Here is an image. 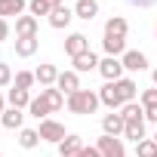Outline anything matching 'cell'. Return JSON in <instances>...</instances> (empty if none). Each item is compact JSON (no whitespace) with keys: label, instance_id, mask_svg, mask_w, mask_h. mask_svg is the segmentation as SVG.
I'll use <instances>...</instances> for the list:
<instances>
[{"label":"cell","instance_id":"cell-1","mask_svg":"<svg viewBox=\"0 0 157 157\" xmlns=\"http://www.w3.org/2000/svg\"><path fill=\"white\" fill-rule=\"evenodd\" d=\"M68 111L71 114H77V117H86V114H96L99 111V93H93V90H77L74 96H68Z\"/></svg>","mask_w":157,"mask_h":157},{"label":"cell","instance_id":"cell-2","mask_svg":"<svg viewBox=\"0 0 157 157\" xmlns=\"http://www.w3.org/2000/svg\"><path fill=\"white\" fill-rule=\"evenodd\" d=\"M96 148H99L102 157H126L123 139H117V136H105L102 132V139H96Z\"/></svg>","mask_w":157,"mask_h":157},{"label":"cell","instance_id":"cell-3","mask_svg":"<svg viewBox=\"0 0 157 157\" xmlns=\"http://www.w3.org/2000/svg\"><path fill=\"white\" fill-rule=\"evenodd\" d=\"M123 62L120 59H111V56H105L102 62H99V74L105 77V83H117L120 80V77H123Z\"/></svg>","mask_w":157,"mask_h":157},{"label":"cell","instance_id":"cell-4","mask_svg":"<svg viewBox=\"0 0 157 157\" xmlns=\"http://www.w3.org/2000/svg\"><path fill=\"white\" fill-rule=\"evenodd\" d=\"M37 132H40V139H43V142H52V145H59V142L68 136V132H65V126H62L59 120H49V117H46V120H40V129H37Z\"/></svg>","mask_w":157,"mask_h":157},{"label":"cell","instance_id":"cell-5","mask_svg":"<svg viewBox=\"0 0 157 157\" xmlns=\"http://www.w3.org/2000/svg\"><path fill=\"white\" fill-rule=\"evenodd\" d=\"M56 90H59L62 96H74L77 90H83V86H80V74H77V71H62L59 80H56Z\"/></svg>","mask_w":157,"mask_h":157},{"label":"cell","instance_id":"cell-6","mask_svg":"<svg viewBox=\"0 0 157 157\" xmlns=\"http://www.w3.org/2000/svg\"><path fill=\"white\" fill-rule=\"evenodd\" d=\"M65 52H68L71 59H77V56L90 52V37H86V34H80V31L68 34V40H65Z\"/></svg>","mask_w":157,"mask_h":157},{"label":"cell","instance_id":"cell-7","mask_svg":"<svg viewBox=\"0 0 157 157\" xmlns=\"http://www.w3.org/2000/svg\"><path fill=\"white\" fill-rule=\"evenodd\" d=\"M123 129H126V120H123V114H120V111H117V114L111 111V114H105V117H102V132H105V136H117V139H120V136H123Z\"/></svg>","mask_w":157,"mask_h":157},{"label":"cell","instance_id":"cell-8","mask_svg":"<svg viewBox=\"0 0 157 157\" xmlns=\"http://www.w3.org/2000/svg\"><path fill=\"white\" fill-rule=\"evenodd\" d=\"M99 102H102V105H108L111 111H114V108H123V96H120L117 83H105V86L99 90Z\"/></svg>","mask_w":157,"mask_h":157},{"label":"cell","instance_id":"cell-9","mask_svg":"<svg viewBox=\"0 0 157 157\" xmlns=\"http://www.w3.org/2000/svg\"><path fill=\"white\" fill-rule=\"evenodd\" d=\"M102 49H105V56H111V59H123V52H126V37H111V34H105Z\"/></svg>","mask_w":157,"mask_h":157},{"label":"cell","instance_id":"cell-10","mask_svg":"<svg viewBox=\"0 0 157 157\" xmlns=\"http://www.w3.org/2000/svg\"><path fill=\"white\" fill-rule=\"evenodd\" d=\"M120 62H123V68H126V71H145V68H148V56H145V52H139V49H126Z\"/></svg>","mask_w":157,"mask_h":157},{"label":"cell","instance_id":"cell-11","mask_svg":"<svg viewBox=\"0 0 157 157\" xmlns=\"http://www.w3.org/2000/svg\"><path fill=\"white\" fill-rule=\"evenodd\" d=\"M83 151V139L80 136H65L59 142V157H77Z\"/></svg>","mask_w":157,"mask_h":157},{"label":"cell","instance_id":"cell-12","mask_svg":"<svg viewBox=\"0 0 157 157\" xmlns=\"http://www.w3.org/2000/svg\"><path fill=\"white\" fill-rule=\"evenodd\" d=\"M59 74H62V71H59L56 65H40V68L34 71V77H37V83H40L43 90H46V86H56V80H59Z\"/></svg>","mask_w":157,"mask_h":157},{"label":"cell","instance_id":"cell-13","mask_svg":"<svg viewBox=\"0 0 157 157\" xmlns=\"http://www.w3.org/2000/svg\"><path fill=\"white\" fill-rule=\"evenodd\" d=\"M71 19H74V10H68V6H56V10L49 13V25H52L56 31L68 28V25H71Z\"/></svg>","mask_w":157,"mask_h":157},{"label":"cell","instance_id":"cell-14","mask_svg":"<svg viewBox=\"0 0 157 157\" xmlns=\"http://www.w3.org/2000/svg\"><path fill=\"white\" fill-rule=\"evenodd\" d=\"M74 62V71L77 74H86V71H99V59H96V52L90 49V52H83V56H77V59H71Z\"/></svg>","mask_w":157,"mask_h":157},{"label":"cell","instance_id":"cell-15","mask_svg":"<svg viewBox=\"0 0 157 157\" xmlns=\"http://www.w3.org/2000/svg\"><path fill=\"white\" fill-rule=\"evenodd\" d=\"M22 123H25L22 108H6L3 117H0V126H3V129H22Z\"/></svg>","mask_w":157,"mask_h":157},{"label":"cell","instance_id":"cell-16","mask_svg":"<svg viewBox=\"0 0 157 157\" xmlns=\"http://www.w3.org/2000/svg\"><path fill=\"white\" fill-rule=\"evenodd\" d=\"M74 16H77V19H83V22H93V19L99 16V3H96V0H77Z\"/></svg>","mask_w":157,"mask_h":157},{"label":"cell","instance_id":"cell-17","mask_svg":"<svg viewBox=\"0 0 157 157\" xmlns=\"http://www.w3.org/2000/svg\"><path fill=\"white\" fill-rule=\"evenodd\" d=\"M16 37H37V19L34 16H19L16 19Z\"/></svg>","mask_w":157,"mask_h":157},{"label":"cell","instance_id":"cell-18","mask_svg":"<svg viewBox=\"0 0 157 157\" xmlns=\"http://www.w3.org/2000/svg\"><path fill=\"white\" fill-rule=\"evenodd\" d=\"M37 46H40L37 37H16V56H22V59H31L37 52Z\"/></svg>","mask_w":157,"mask_h":157},{"label":"cell","instance_id":"cell-19","mask_svg":"<svg viewBox=\"0 0 157 157\" xmlns=\"http://www.w3.org/2000/svg\"><path fill=\"white\" fill-rule=\"evenodd\" d=\"M28 10V3H25V0H0V19H6V16H22Z\"/></svg>","mask_w":157,"mask_h":157},{"label":"cell","instance_id":"cell-20","mask_svg":"<svg viewBox=\"0 0 157 157\" xmlns=\"http://www.w3.org/2000/svg\"><path fill=\"white\" fill-rule=\"evenodd\" d=\"M126 31H129V25L123 16H111L105 22V34H111V37H126Z\"/></svg>","mask_w":157,"mask_h":157},{"label":"cell","instance_id":"cell-21","mask_svg":"<svg viewBox=\"0 0 157 157\" xmlns=\"http://www.w3.org/2000/svg\"><path fill=\"white\" fill-rule=\"evenodd\" d=\"M6 102H10V108H28V105H31V93L13 86V90L6 93Z\"/></svg>","mask_w":157,"mask_h":157},{"label":"cell","instance_id":"cell-22","mask_svg":"<svg viewBox=\"0 0 157 157\" xmlns=\"http://www.w3.org/2000/svg\"><path fill=\"white\" fill-rule=\"evenodd\" d=\"M120 114H123L126 123H139V120H145V108H142V102H126V105L120 108Z\"/></svg>","mask_w":157,"mask_h":157},{"label":"cell","instance_id":"cell-23","mask_svg":"<svg viewBox=\"0 0 157 157\" xmlns=\"http://www.w3.org/2000/svg\"><path fill=\"white\" fill-rule=\"evenodd\" d=\"M117 90H120V96H123V105H126V102H136L139 86H136L132 77H120V80H117Z\"/></svg>","mask_w":157,"mask_h":157},{"label":"cell","instance_id":"cell-24","mask_svg":"<svg viewBox=\"0 0 157 157\" xmlns=\"http://www.w3.org/2000/svg\"><path fill=\"white\" fill-rule=\"evenodd\" d=\"M40 96H43V102L49 105V111H59V108L65 105V96H62L56 86H46V90H40Z\"/></svg>","mask_w":157,"mask_h":157},{"label":"cell","instance_id":"cell-25","mask_svg":"<svg viewBox=\"0 0 157 157\" xmlns=\"http://www.w3.org/2000/svg\"><path fill=\"white\" fill-rule=\"evenodd\" d=\"M28 114L37 117V120H46V114H52V111H49V105L43 102V96H34L31 105H28Z\"/></svg>","mask_w":157,"mask_h":157},{"label":"cell","instance_id":"cell-26","mask_svg":"<svg viewBox=\"0 0 157 157\" xmlns=\"http://www.w3.org/2000/svg\"><path fill=\"white\" fill-rule=\"evenodd\" d=\"M43 139H40V132L37 129H19V145L25 148V151H31V148H37Z\"/></svg>","mask_w":157,"mask_h":157},{"label":"cell","instance_id":"cell-27","mask_svg":"<svg viewBox=\"0 0 157 157\" xmlns=\"http://www.w3.org/2000/svg\"><path fill=\"white\" fill-rule=\"evenodd\" d=\"M123 139H132L136 145L145 139V120H139V123H126V129H123Z\"/></svg>","mask_w":157,"mask_h":157},{"label":"cell","instance_id":"cell-28","mask_svg":"<svg viewBox=\"0 0 157 157\" xmlns=\"http://www.w3.org/2000/svg\"><path fill=\"white\" fill-rule=\"evenodd\" d=\"M136 157H157V142L154 139H142L136 145Z\"/></svg>","mask_w":157,"mask_h":157},{"label":"cell","instance_id":"cell-29","mask_svg":"<svg viewBox=\"0 0 157 157\" xmlns=\"http://www.w3.org/2000/svg\"><path fill=\"white\" fill-rule=\"evenodd\" d=\"M34 83H37L34 71H19V74H16V86H19V90H31Z\"/></svg>","mask_w":157,"mask_h":157},{"label":"cell","instance_id":"cell-30","mask_svg":"<svg viewBox=\"0 0 157 157\" xmlns=\"http://www.w3.org/2000/svg\"><path fill=\"white\" fill-rule=\"evenodd\" d=\"M28 10H31V16H34V19H37V16H46V19H49V13H52V6L46 3V0H31Z\"/></svg>","mask_w":157,"mask_h":157},{"label":"cell","instance_id":"cell-31","mask_svg":"<svg viewBox=\"0 0 157 157\" xmlns=\"http://www.w3.org/2000/svg\"><path fill=\"white\" fill-rule=\"evenodd\" d=\"M139 102H142V108H154V105H157V86L145 90V93L139 96Z\"/></svg>","mask_w":157,"mask_h":157},{"label":"cell","instance_id":"cell-32","mask_svg":"<svg viewBox=\"0 0 157 157\" xmlns=\"http://www.w3.org/2000/svg\"><path fill=\"white\" fill-rule=\"evenodd\" d=\"M13 83V68L6 62H0V86H10Z\"/></svg>","mask_w":157,"mask_h":157},{"label":"cell","instance_id":"cell-33","mask_svg":"<svg viewBox=\"0 0 157 157\" xmlns=\"http://www.w3.org/2000/svg\"><path fill=\"white\" fill-rule=\"evenodd\" d=\"M77 157H102V154H99V148H96V145H90V148L83 145V151L77 154Z\"/></svg>","mask_w":157,"mask_h":157},{"label":"cell","instance_id":"cell-34","mask_svg":"<svg viewBox=\"0 0 157 157\" xmlns=\"http://www.w3.org/2000/svg\"><path fill=\"white\" fill-rule=\"evenodd\" d=\"M6 37H10V22H6V19H0V43H3Z\"/></svg>","mask_w":157,"mask_h":157},{"label":"cell","instance_id":"cell-35","mask_svg":"<svg viewBox=\"0 0 157 157\" xmlns=\"http://www.w3.org/2000/svg\"><path fill=\"white\" fill-rule=\"evenodd\" d=\"M129 3H132V6H139V10H148V6H154V3H157V0H129Z\"/></svg>","mask_w":157,"mask_h":157},{"label":"cell","instance_id":"cell-36","mask_svg":"<svg viewBox=\"0 0 157 157\" xmlns=\"http://www.w3.org/2000/svg\"><path fill=\"white\" fill-rule=\"evenodd\" d=\"M145 120H151V123H157V105H154V108H145Z\"/></svg>","mask_w":157,"mask_h":157},{"label":"cell","instance_id":"cell-37","mask_svg":"<svg viewBox=\"0 0 157 157\" xmlns=\"http://www.w3.org/2000/svg\"><path fill=\"white\" fill-rule=\"evenodd\" d=\"M3 111H6V99H3V93H0V117H3Z\"/></svg>","mask_w":157,"mask_h":157},{"label":"cell","instance_id":"cell-38","mask_svg":"<svg viewBox=\"0 0 157 157\" xmlns=\"http://www.w3.org/2000/svg\"><path fill=\"white\" fill-rule=\"evenodd\" d=\"M46 3H49V6L56 10V6H62V0H46Z\"/></svg>","mask_w":157,"mask_h":157},{"label":"cell","instance_id":"cell-39","mask_svg":"<svg viewBox=\"0 0 157 157\" xmlns=\"http://www.w3.org/2000/svg\"><path fill=\"white\" fill-rule=\"evenodd\" d=\"M151 80H154V86H157V68H154V71H151Z\"/></svg>","mask_w":157,"mask_h":157},{"label":"cell","instance_id":"cell-40","mask_svg":"<svg viewBox=\"0 0 157 157\" xmlns=\"http://www.w3.org/2000/svg\"><path fill=\"white\" fill-rule=\"evenodd\" d=\"M154 142H157V132H154Z\"/></svg>","mask_w":157,"mask_h":157},{"label":"cell","instance_id":"cell-41","mask_svg":"<svg viewBox=\"0 0 157 157\" xmlns=\"http://www.w3.org/2000/svg\"><path fill=\"white\" fill-rule=\"evenodd\" d=\"M0 157H3V154H0Z\"/></svg>","mask_w":157,"mask_h":157}]
</instances>
